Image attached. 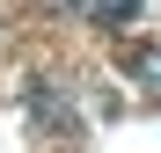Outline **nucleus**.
Segmentation results:
<instances>
[{"label": "nucleus", "mask_w": 161, "mask_h": 153, "mask_svg": "<svg viewBox=\"0 0 161 153\" xmlns=\"http://www.w3.org/2000/svg\"><path fill=\"white\" fill-rule=\"evenodd\" d=\"M125 73H132V80H139L147 95H161V44H139V51L125 59Z\"/></svg>", "instance_id": "2"}, {"label": "nucleus", "mask_w": 161, "mask_h": 153, "mask_svg": "<svg viewBox=\"0 0 161 153\" xmlns=\"http://www.w3.org/2000/svg\"><path fill=\"white\" fill-rule=\"evenodd\" d=\"M73 8H80V15H88V22H95V29H117V22H132V15H139V8H147V0H73Z\"/></svg>", "instance_id": "1"}]
</instances>
